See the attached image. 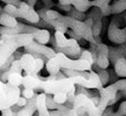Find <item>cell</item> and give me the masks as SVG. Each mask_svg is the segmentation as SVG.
<instances>
[{
    "mask_svg": "<svg viewBox=\"0 0 126 116\" xmlns=\"http://www.w3.org/2000/svg\"><path fill=\"white\" fill-rule=\"evenodd\" d=\"M33 34H18V35H1L0 41V66L3 65L8 58L17 51L18 48L34 42Z\"/></svg>",
    "mask_w": 126,
    "mask_h": 116,
    "instance_id": "obj_1",
    "label": "cell"
},
{
    "mask_svg": "<svg viewBox=\"0 0 126 116\" xmlns=\"http://www.w3.org/2000/svg\"><path fill=\"white\" fill-rule=\"evenodd\" d=\"M54 36L55 39H56V43L58 47L61 49L60 50L61 53L65 54L66 56L72 59H79L83 49L80 47L78 41L71 38L68 39L66 38L64 33H60V32H55Z\"/></svg>",
    "mask_w": 126,
    "mask_h": 116,
    "instance_id": "obj_2",
    "label": "cell"
},
{
    "mask_svg": "<svg viewBox=\"0 0 126 116\" xmlns=\"http://www.w3.org/2000/svg\"><path fill=\"white\" fill-rule=\"evenodd\" d=\"M20 94L19 87H14L9 83L0 82V110L2 111L15 105L21 97Z\"/></svg>",
    "mask_w": 126,
    "mask_h": 116,
    "instance_id": "obj_3",
    "label": "cell"
},
{
    "mask_svg": "<svg viewBox=\"0 0 126 116\" xmlns=\"http://www.w3.org/2000/svg\"><path fill=\"white\" fill-rule=\"evenodd\" d=\"M59 20L64 22L69 30H72L74 33H76L79 37H81L83 40L88 41L90 43L94 42V36L93 33V28L88 26L84 21L74 19L72 17H68V15H62V17L59 18Z\"/></svg>",
    "mask_w": 126,
    "mask_h": 116,
    "instance_id": "obj_4",
    "label": "cell"
},
{
    "mask_svg": "<svg viewBox=\"0 0 126 116\" xmlns=\"http://www.w3.org/2000/svg\"><path fill=\"white\" fill-rule=\"evenodd\" d=\"M72 109L79 116H102L98 106L93 102L90 97L83 94L76 95Z\"/></svg>",
    "mask_w": 126,
    "mask_h": 116,
    "instance_id": "obj_5",
    "label": "cell"
},
{
    "mask_svg": "<svg viewBox=\"0 0 126 116\" xmlns=\"http://www.w3.org/2000/svg\"><path fill=\"white\" fill-rule=\"evenodd\" d=\"M73 86H75L73 77H66L57 81H42L40 84V91L50 95H54L59 92L67 94Z\"/></svg>",
    "mask_w": 126,
    "mask_h": 116,
    "instance_id": "obj_6",
    "label": "cell"
},
{
    "mask_svg": "<svg viewBox=\"0 0 126 116\" xmlns=\"http://www.w3.org/2000/svg\"><path fill=\"white\" fill-rule=\"evenodd\" d=\"M122 19H124L123 17H119V14L114 15L108 26L107 37L112 43L117 45H121L126 42V27H119Z\"/></svg>",
    "mask_w": 126,
    "mask_h": 116,
    "instance_id": "obj_7",
    "label": "cell"
},
{
    "mask_svg": "<svg viewBox=\"0 0 126 116\" xmlns=\"http://www.w3.org/2000/svg\"><path fill=\"white\" fill-rule=\"evenodd\" d=\"M56 58L61 65V69H70L76 71H92L93 65L82 59H72L61 52L56 54Z\"/></svg>",
    "mask_w": 126,
    "mask_h": 116,
    "instance_id": "obj_8",
    "label": "cell"
},
{
    "mask_svg": "<svg viewBox=\"0 0 126 116\" xmlns=\"http://www.w3.org/2000/svg\"><path fill=\"white\" fill-rule=\"evenodd\" d=\"M18 9H19L20 18L27 20L31 25L35 26L41 20L40 15H39L38 11L35 9V7L31 6L26 1H21L20 2L19 6H18Z\"/></svg>",
    "mask_w": 126,
    "mask_h": 116,
    "instance_id": "obj_9",
    "label": "cell"
},
{
    "mask_svg": "<svg viewBox=\"0 0 126 116\" xmlns=\"http://www.w3.org/2000/svg\"><path fill=\"white\" fill-rule=\"evenodd\" d=\"M23 49H25V53H38V54H41V55L45 56L48 60L55 57L57 54L56 51H55L53 48H50L48 46L40 44L36 41L32 42L31 44L26 46Z\"/></svg>",
    "mask_w": 126,
    "mask_h": 116,
    "instance_id": "obj_10",
    "label": "cell"
},
{
    "mask_svg": "<svg viewBox=\"0 0 126 116\" xmlns=\"http://www.w3.org/2000/svg\"><path fill=\"white\" fill-rule=\"evenodd\" d=\"M109 48H110L109 59L112 65L116 63L118 59L126 57V42L124 44L118 45L117 47H109Z\"/></svg>",
    "mask_w": 126,
    "mask_h": 116,
    "instance_id": "obj_11",
    "label": "cell"
},
{
    "mask_svg": "<svg viewBox=\"0 0 126 116\" xmlns=\"http://www.w3.org/2000/svg\"><path fill=\"white\" fill-rule=\"evenodd\" d=\"M21 64L23 71L26 72V74H32L34 72L35 68H36V62L37 59L30 53H23L22 57L20 58Z\"/></svg>",
    "mask_w": 126,
    "mask_h": 116,
    "instance_id": "obj_12",
    "label": "cell"
},
{
    "mask_svg": "<svg viewBox=\"0 0 126 116\" xmlns=\"http://www.w3.org/2000/svg\"><path fill=\"white\" fill-rule=\"evenodd\" d=\"M42 80L38 75L26 74L22 80V87L26 89H33L35 91H40V84Z\"/></svg>",
    "mask_w": 126,
    "mask_h": 116,
    "instance_id": "obj_13",
    "label": "cell"
},
{
    "mask_svg": "<svg viewBox=\"0 0 126 116\" xmlns=\"http://www.w3.org/2000/svg\"><path fill=\"white\" fill-rule=\"evenodd\" d=\"M46 99H47V94L46 93H41L38 96L37 100V114L36 116H51L50 110L47 107L46 103Z\"/></svg>",
    "mask_w": 126,
    "mask_h": 116,
    "instance_id": "obj_14",
    "label": "cell"
},
{
    "mask_svg": "<svg viewBox=\"0 0 126 116\" xmlns=\"http://www.w3.org/2000/svg\"><path fill=\"white\" fill-rule=\"evenodd\" d=\"M39 94H36L33 99L29 100L28 104L21 108V110L17 113V116H34L37 109V100H38Z\"/></svg>",
    "mask_w": 126,
    "mask_h": 116,
    "instance_id": "obj_15",
    "label": "cell"
},
{
    "mask_svg": "<svg viewBox=\"0 0 126 116\" xmlns=\"http://www.w3.org/2000/svg\"><path fill=\"white\" fill-rule=\"evenodd\" d=\"M33 36L36 42L43 45H47L48 43H50L51 37H52L50 31L47 29H38L37 32L33 34Z\"/></svg>",
    "mask_w": 126,
    "mask_h": 116,
    "instance_id": "obj_16",
    "label": "cell"
},
{
    "mask_svg": "<svg viewBox=\"0 0 126 116\" xmlns=\"http://www.w3.org/2000/svg\"><path fill=\"white\" fill-rule=\"evenodd\" d=\"M18 20L16 17H12V15H9L5 13L4 11L1 12L0 14V25L2 27H5V28H14L18 25Z\"/></svg>",
    "mask_w": 126,
    "mask_h": 116,
    "instance_id": "obj_17",
    "label": "cell"
},
{
    "mask_svg": "<svg viewBox=\"0 0 126 116\" xmlns=\"http://www.w3.org/2000/svg\"><path fill=\"white\" fill-rule=\"evenodd\" d=\"M46 70L49 74H56L59 71H61V65L59 63V61L57 60L56 56L47 60L46 62Z\"/></svg>",
    "mask_w": 126,
    "mask_h": 116,
    "instance_id": "obj_18",
    "label": "cell"
},
{
    "mask_svg": "<svg viewBox=\"0 0 126 116\" xmlns=\"http://www.w3.org/2000/svg\"><path fill=\"white\" fill-rule=\"evenodd\" d=\"M113 66L118 76L121 79H126V57L118 59Z\"/></svg>",
    "mask_w": 126,
    "mask_h": 116,
    "instance_id": "obj_19",
    "label": "cell"
},
{
    "mask_svg": "<svg viewBox=\"0 0 126 116\" xmlns=\"http://www.w3.org/2000/svg\"><path fill=\"white\" fill-rule=\"evenodd\" d=\"M72 6L75 9H77L78 11H81V12H84V13L86 11H89L93 7L91 0H73Z\"/></svg>",
    "mask_w": 126,
    "mask_h": 116,
    "instance_id": "obj_20",
    "label": "cell"
},
{
    "mask_svg": "<svg viewBox=\"0 0 126 116\" xmlns=\"http://www.w3.org/2000/svg\"><path fill=\"white\" fill-rule=\"evenodd\" d=\"M51 116H79L73 109L63 105L60 110H50Z\"/></svg>",
    "mask_w": 126,
    "mask_h": 116,
    "instance_id": "obj_21",
    "label": "cell"
},
{
    "mask_svg": "<svg viewBox=\"0 0 126 116\" xmlns=\"http://www.w3.org/2000/svg\"><path fill=\"white\" fill-rule=\"evenodd\" d=\"M112 14L118 15L126 11V0H117L112 5Z\"/></svg>",
    "mask_w": 126,
    "mask_h": 116,
    "instance_id": "obj_22",
    "label": "cell"
},
{
    "mask_svg": "<svg viewBox=\"0 0 126 116\" xmlns=\"http://www.w3.org/2000/svg\"><path fill=\"white\" fill-rule=\"evenodd\" d=\"M22 80H23V76L21 73L9 72L7 83H9L10 84H12L14 87H19V86H22Z\"/></svg>",
    "mask_w": 126,
    "mask_h": 116,
    "instance_id": "obj_23",
    "label": "cell"
},
{
    "mask_svg": "<svg viewBox=\"0 0 126 116\" xmlns=\"http://www.w3.org/2000/svg\"><path fill=\"white\" fill-rule=\"evenodd\" d=\"M102 18L103 17H94L92 18L94 20V25H93V33L94 37H100L102 29H103V22H102Z\"/></svg>",
    "mask_w": 126,
    "mask_h": 116,
    "instance_id": "obj_24",
    "label": "cell"
},
{
    "mask_svg": "<svg viewBox=\"0 0 126 116\" xmlns=\"http://www.w3.org/2000/svg\"><path fill=\"white\" fill-rule=\"evenodd\" d=\"M3 11L9 15H12V17H16V18H20V15H19V9H18V6H15L12 4H5Z\"/></svg>",
    "mask_w": 126,
    "mask_h": 116,
    "instance_id": "obj_25",
    "label": "cell"
},
{
    "mask_svg": "<svg viewBox=\"0 0 126 116\" xmlns=\"http://www.w3.org/2000/svg\"><path fill=\"white\" fill-rule=\"evenodd\" d=\"M51 26L53 28V30L55 31V32H60V33H64L66 34L68 32V28L67 26L64 24V22H62L61 20L57 19V20H53L51 22Z\"/></svg>",
    "mask_w": 126,
    "mask_h": 116,
    "instance_id": "obj_26",
    "label": "cell"
},
{
    "mask_svg": "<svg viewBox=\"0 0 126 116\" xmlns=\"http://www.w3.org/2000/svg\"><path fill=\"white\" fill-rule=\"evenodd\" d=\"M62 17V14L60 12H58L57 10H54V9H49L47 11V15H46V18L44 19L45 21H47L49 25H51V22L53 20H57Z\"/></svg>",
    "mask_w": 126,
    "mask_h": 116,
    "instance_id": "obj_27",
    "label": "cell"
},
{
    "mask_svg": "<svg viewBox=\"0 0 126 116\" xmlns=\"http://www.w3.org/2000/svg\"><path fill=\"white\" fill-rule=\"evenodd\" d=\"M46 103H47V107H48L49 110H60L63 105L57 104L54 101L53 99V95L47 94V99H46Z\"/></svg>",
    "mask_w": 126,
    "mask_h": 116,
    "instance_id": "obj_28",
    "label": "cell"
},
{
    "mask_svg": "<svg viewBox=\"0 0 126 116\" xmlns=\"http://www.w3.org/2000/svg\"><path fill=\"white\" fill-rule=\"evenodd\" d=\"M68 17H72L74 19H77V20H80V21H84L86 18V14L84 12H81V11H78L77 9H75L74 7H72V9L68 12Z\"/></svg>",
    "mask_w": 126,
    "mask_h": 116,
    "instance_id": "obj_29",
    "label": "cell"
},
{
    "mask_svg": "<svg viewBox=\"0 0 126 116\" xmlns=\"http://www.w3.org/2000/svg\"><path fill=\"white\" fill-rule=\"evenodd\" d=\"M53 99H54V101L56 102L57 104L64 105V104L67 102L68 97H67V94H66V93L59 92V93H56V94H54V95H53Z\"/></svg>",
    "mask_w": 126,
    "mask_h": 116,
    "instance_id": "obj_30",
    "label": "cell"
},
{
    "mask_svg": "<svg viewBox=\"0 0 126 116\" xmlns=\"http://www.w3.org/2000/svg\"><path fill=\"white\" fill-rule=\"evenodd\" d=\"M101 82L103 83V87H107L109 86V83H110V73L107 69H101V70L98 72Z\"/></svg>",
    "mask_w": 126,
    "mask_h": 116,
    "instance_id": "obj_31",
    "label": "cell"
},
{
    "mask_svg": "<svg viewBox=\"0 0 126 116\" xmlns=\"http://www.w3.org/2000/svg\"><path fill=\"white\" fill-rule=\"evenodd\" d=\"M79 59H82V60H85V61H88V62H90L92 65H94V57L93 55V53L90 51V50H85L83 49L82 50V53H81V55L79 57Z\"/></svg>",
    "mask_w": 126,
    "mask_h": 116,
    "instance_id": "obj_32",
    "label": "cell"
},
{
    "mask_svg": "<svg viewBox=\"0 0 126 116\" xmlns=\"http://www.w3.org/2000/svg\"><path fill=\"white\" fill-rule=\"evenodd\" d=\"M9 72H16V73H22L23 71V68H22V64H21V61L19 60H14L13 63L11 64L10 68H9Z\"/></svg>",
    "mask_w": 126,
    "mask_h": 116,
    "instance_id": "obj_33",
    "label": "cell"
},
{
    "mask_svg": "<svg viewBox=\"0 0 126 116\" xmlns=\"http://www.w3.org/2000/svg\"><path fill=\"white\" fill-rule=\"evenodd\" d=\"M37 59V62H36V68H35V70L34 72L32 73L33 75H38L39 73L41 72V70L44 68V66L46 65L45 62H47V60L43 59V58H36Z\"/></svg>",
    "mask_w": 126,
    "mask_h": 116,
    "instance_id": "obj_34",
    "label": "cell"
},
{
    "mask_svg": "<svg viewBox=\"0 0 126 116\" xmlns=\"http://www.w3.org/2000/svg\"><path fill=\"white\" fill-rule=\"evenodd\" d=\"M112 0H94L92 1L93 7H98V8H103L108 5H110Z\"/></svg>",
    "mask_w": 126,
    "mask_h": 116,
    "instance_id": "obj_35",
    "label": "cell"
},
{
    "mask_svg": "<svg viewBox=\"0 0 126 116\" xmlns=\"http://www.w3.org/2000/svg\"><path fill=\"white\" fill-rule=\"evenodd\" d=\"M35 95H36V93H35V90H33V89H26V88H23V90L21 91V96L25 97L28 100L33 99L35 97Z\"/></svg>",
    "mask_w": 126,
    "mask_h": 116,
    "instance_id": "obj_36",
    "label": "cell"
},
{
    "mask_svg": "<svg viewBox=\"0 0 126 116\" xmlns=\"http://www.w3.org/2000/svg\"><path fill=\"white\" fill-rule=\"evenodd\" d=\"M101 9V13L103 15V17H107L109 15L112 14V6L111 5H108L106 7H103V8H100Z\"/></svg>",
    "mask_w": 126,
    "mask_h": 116,
    "instance_id": "obj_37",
    "label": "cell"
},
{
    "mask_svg": "<svg viewBox=\"0 0 126 116\" xmlns=\"http://www.w3.org/2000/svg\"><path fill=\"white\" fill-rule=\"evenodd\" d=\"M68 36H69V38H71V39H74V40H76V41H80V40H83V39L81 38V37H79L76 33H74L72 30H68V32L66 33Z\"/></svg>",
    "mask_w": 126,
    "mask_h": 116,
    "instance_id": "obj_38",
    "label": "cell"
},
{
    "mask_svg": "<svg viewBox=\"0 0 126 116\" xmlns=\"http://www.w3.org/2000/svg\"><path fill=\"white\" fill-rule=\"evenodd\" d=\"M109 73H110V83H113L118 81V77H119V76L117 75V73L115 72L114 69H110Z\"/></svg>",
    "mask_w": 126,
    "mask_h": 116,
    "instance_id": "obj_39",
    "label": "cell"
},
{
    "mask_svg": "<svg viewBox=\"0 0 126 116\" xmlns=\"http://www.w3.org/2000/svg\"><path fill=\"white\" fill-rule=\"evenodd\" d=\"M28 102H29V100L28 99H26L25 97H20L18 100H17V102H16V104H15V105H17L18 107H20V108H23V107H25L27 104H28Z\"/></svg>",
    "mask_w": 126,
    "mask_h": 116,
    "instance_id": "obj_40",
    "label": "cell"
},
{
    "mask_svg": "<svg viewBox=\"0 0 126 116\" xmlns=\"http://www.w3.org/2000/svg\"><path fill=\"white\" fill-rule=\"evenodd\" d=\"M2 112V115L1 116H16V114H15L12 110V108H7V109H4L1 111Z\"/></svg>",
    "mask_w": 126,
    "mask_h": 116,
    "instance_id": "obj_41",
    "label": "cell"
},
{
    "mask_svg": "<svg viewBox=\"0 0 126 116\" xmlns=\"http://www.w3.org/2000/svg\"><path fill=\"white\" fill-rule=\"evenodd\" d=\"M118 111L120 112V114L122 116H126V100L120 104L119 108H118Z\"/></svg>",
    "mask_w": 126,
    "mask_h": 116,
    "instance_id": "obj_42",
    "label": "cell"
},
{
    "mask_svg": "<svg viewBox=\"0 0 126 116\" xmlns=\"http://www.w3.org/2000/svg\"><path fill=\"white\" fill-rule=\"evenodd\" d=\"M49 10V8H46V7H43V8H40V9H38V13L39 15H40V17L41 19H45L46 18V15H47V11Z\"/></svg>",
    "mask_w": 126,
    "mask_h": 116,
    "instance_id": "obj_43",
    "label": "cell"
},
{
    "mask_svg": "<svg viewBox=\"0 0 126 116\" xmlns=\"http://www.w3.org/2000/svg\"><path fill=\"white\" fill-rule=\"evenodd\" d=\"M41 1L43 2L44 7H46V8H49V9H52L53 8L54 3H53L52 0H41Z\"/></svg>",
    "mask_w": 126,
    "mask_h": 116,
    "instance_id": "obj_44",
    "label": "cell"
},
{
    "mask_svg": "<svg viewBox=\"0 0 126 116\" xmlns=\"http://www.w3.org/2000/svg\"><path fill=\"white\" fill-rule=\"evenodd\" d=\"M2 2H4L5 4H12L15 6H19L21 0H1Z\"/></svg>",
    "mask_w": 126,
    "mask_h": 116,
    "instance_id": "obj_45",
    "label": "cell"
},
{
    "mask_svg": "<svg viewBox=\"0 0 126 116\" xmlns=\"http://www.w3.org/2000/svg\"><path fill=\"white\" fill-rule=\"evenodd\" d=\"M114 113L115 112L113 111V107L109 106V107H107V109L104 111V113H103V115H102V116H113Z\"/></svg>",
    "mask_w": 126,
    "mask_h": 116,
    "instance_id": "obj_46",
    "label": "cell"
},
{
    "mask_svg": "<svg viewBox=\"0 0 126 116\" xmlns=\"http://www.w3.org/2000/svg\"><path fill=\"white\" fill-rule=\"evenodd\" d=\"M72 1L73 0H58V3L61 5H67V6H72Z\"/></svg>",
    "mask_w": 126,
    "mask_h": 116,
    "instance_id": "obj_47",
    "label": "cell"
},
{
    "mask_svg": "<svg viewBox=\"0 0 126 116\" xmlns=\"http://www.w3.org/2000/svg\"><path fill=\"white\" fill-rule=\"evenodd\" d=\"M122 17H123V18H124V20H125V22H126V11L123 12V15H122Z\"/></svg>",
    "mask_w": 126,
    "mask_h": 116,
    "instance_id": "obj_48",
    "label": "cell"
}]
</instances>
